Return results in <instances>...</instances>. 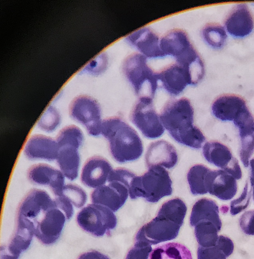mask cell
<instances>
[{
  "label": "cell",
  "instance_id": "obj_1",
  "mask_svg": "<svg viewBox=\"0 0 254 259\" xmlns=\"http://www.w3.org/2000/svg\"><path fill=\"white\" fill-rule=\"evenodd\" d=\"M164 127L177 142L195 149H199L205 137L193 124L194 110L190 101L181 98L168 102L159 115Z\"/></svg>",
  "mask_w": 254,
  "mask_h": 259
},
{
  "label": "cell",
  "instance_id": "obj_2",
  "mask_svg": "<svg viewBox=\"0 0 254 259\" xmlns=\"http://www.w3.org/2000/svg\"><path fill=\"white\" fill-rule=\"evenodd\" d=\"M101 134L109 142L110 153L119 163L138 159L143 146L137 132L123 119L111 117L102 120Z\"/></svg>",
  "mask_w": 254,
  "mask_h": 259
},
{
  "label": "cell",
  "instance_id": "obj_3",
  "mask_svg": "<svg viewBox=\"0 0 254 259\" xmlns=\"http://www.w3.org/2000/svg\"><path fill=\"white\" fill-rule=\"evenodd\" d=\"M160 46L165 56L173 57L177 63L188 71L192 85L202 79L205 73L203 62L184 31L170 30L161 38Z\"/></svg>",
  "mask_w": 254,
  "mask_h": 259
},
{
  "label": "cell",
  "instance_id": "obj_4",
  "mask_svg": "<svg viewBox=\"0 0 254 259\" xmlns=\"http://www.w3.org/2000/svg\"><path fill=\"white\" fill-rule=\"evenodd\" d=\"M172 182L168 171L160 166L149 168L141 176H136L129 190L132 199L143 197L149 202H156L161 198L171 195Z\"/></svg>",
  "mask_w": 254,
  "mask_h": 259
},
{
  "label": "cell",
  "instance_id": "obj_5",
  "mask_svg": "<svg viewBox=\"0 0 254 259\" xmlns=\"http://www.w3.org/2000/svg\"><path fill=\"white\" fill-rule=\"evenodd\" d=\"M122 69L139 98L153 99L158 84L157 73L148 66L144 56L139 53L130 55L123 61Z\"/></svg>",
  "mask_w": 254,
  "mask_h": 259
},
{
  "label": "cell",
  "instance_id": "obj_6",
  "mask_svg": "<svg viewBox=\"0 0 254 259\" xmlns=\"http://www.w3.org/2000/svg\"><path fill=\"white\" fill-rule=\"evenodd\" d=\"M76 222L83 231L96 237L109 234L116 226L117 219L109 208L97 204H90L77 213Z\"/></svg>",
  "mask_w": 254,
  "mask_h": 259
},
{
  "label": "cell",
  "instance_id": "obj_7",
  "mask_svg": "<svg viewBox=\"0 0 254 259\" xmlns=\"http://www.w3.org/2000/svg\"><path fill=\"white\" fill-rule=\"evenodd\" d=\"M226 121H233L238 130L240 138L239 155L245 167H248L254 152V117L246 103L233 108Z\"/></svg>",
  "mask_w": 254,
  "mask_h": 259
},
{
  "label": "cell",
  "instance_id": "obj_8",
  "mask_svg": "<svg viewBox=\"0 0 254 259\" xmlns=\"http://www.w3.org/2000/svg\"><path fill=\"white\" fill-rule=\"evenodd\" d=\"M70 116L82 124L89 135L101 134L102 120L99 103L91 96L81 95L75 97L69 106Z\"/></svg>",
  "mask_w": 254,
  "mask_h": 259
},
{
  "label": "cell",
  "instance_id": "obj_9",
  "mask_svg": "<svg viewBox=\"0 0 254 259\" xmlns=\"http://www.w3.org/2000/svg\"><path fill=\"white\" fill-rule=\"evenodd\" d=\"M130 118L148 138H158L164 132V127L155 110L152 98H139L131 112Z\"/></svg>",
  "mask_w": 254,
  "mask_h": 259
},
{
  "label": "cell",
  "instance_id": "obj_10",
  "mask_svg": "<svg viewBox=\"0 0 254 259\" xmlns=\"http://www.w3.org/2000/svg\"><path fill=\"white\" fill-rule=\"evenodd\" d=\"M56 205L47 192L38 189L31 190L18 208L17 219L24 220L35 227L49 209Z\"/></svg>",
  "mask_w": 254,
  "mask_h": 259
},
{
  "label": "cell",
  "instance_id": "obj_11",
  "mask_svg": "<svg viewBox=\"0 0 254 259\" xmlns=\"http://www.w3.org/2000/svg\"><path fill=\"white\" fill-rule=\"evenodd\" d=\"M181 226L164 217L157 215L138 231L135 242L155 245L175 239Z\"/></svg>",
  "mask_w": 254,
  "mask_h": 259
},
{
  "label": "cell",
  "instance_id": "obj_12",
  "mask_svg": "<svg viewBox=\"0 0 254 259\" xmlns=\"http://www.w3.org/2000/svg\"><path fill=\"white\" fill-rule=\"evenodd\" d=\"M66 220L65 213L56 204L37 224L34 236L44 245L54 244L60 237Z\"/></svg>",
  "mask_w": 254,
  "mask_h": 259
},
{
  "label": "cell",
  "instance_id": "obj_13",
  "mask_svg": "<svg viewBox=\"0 0 254 259\" xmlns=\"http://www.w3.org/2000/svg\"><path fill=\"white\" fill-rule=\"evenodd\" d=\"M202 151L208 162L222 168L237 180L242 178L239 162L227 146L220 142L211 141L204 144Z\"/></svg>",
  "mask_w": 254,
  "mask_h": 259
},
{
  "label": "cell",
  "instance_id": "obj_14",
  "mask_svg": "<svg viewBox=\"0 0 254 259\" xmlns=\"http://www.w3.org/2000/svg\"><path fill=\"white\" fill-rule=\"evenodd\" d=\"M96 188L91 194L93 203L106 206L115 212L125 202L128 196V188L121 183L117 181L108 182Z\"/></svg>",
  "mask_w": 254,
  "mask_h": 259
},
{
  "label": "cell",
  "instance_id": "obj_15",
  "mask_svg": "<svg viewBox=\"0 0 254 259\" xmlns=\"http://www.w3.org/2000/svg\"><path fill=\"white\" fill-rule=\"evenodd\" d=\"M205 186L207 193L223 200L231 199L237 191L236 179L223 169H210L206 177Z\"/></svg>",
  "mask_w": 254,
  "mask_h": 259
},
{
  "label": "cell",
  "instance_id": "obj_16",
  "mask_svg": "<svg viewBox=\"0 0 254 259\" xmlns=\"http://www.w3.org/2000/svg\"><path fill=\"white\" fill-rule=\"evenodd\" d=\"M125 39L146 58L155 59L165 57L160 48V39L149 28H140L126 36Z\"/></svg>",
  "mask_w": 254,
  "mask_h": 259
},
{
  "label": "cell",
  "instance_id": "obj_17",
  "mask_svg": "<svg viewBox=\"0 0 254 259\" xmlns=\"http://www.w3.org/2000/svg\"><path fill=\"white\" fill-rule=\"evenodd\" d=\"M27 176L33 184L49 186L55 197L61 195L65 185L64 176L61 171L50 165L39 163L29 168Z\"/></svg>",
  "mask_w": 254,
  "mask_h": 259
},
{
  "label": "cell",
  "instance_id": "obj_18",
  "mask_svg": "<svg viewBox=\"0 0 254 259\" xmlns=\"http://www.w3.org/2000/svg\"><path fill=\"white\" fill-rule=\"evenodd\" d=\"M157 76L163 88L172 96H178L188 85H192L188 71L177 63L157 72Z\"/></svg>",
  "mask_w": 254,
  "mask_h": 259
},
{
  "label": "cell",
  "instance_id": "obj_19",
  "mask_svg": "<svg viewBox=\"0 0 254 259\" xmlns=\"http://www.w3.org/2000/svg\"><path fill=\"white\" fill-rule=\"evenodd\" d=\"M112 170L105 158L98 156L92 157L83 166L81 181L86 186L96 189L105 184Z\"/></svg>",
  "mask_w": 254,
  "mask_h": 259
},
{
  "label": "cell",
  "instance_id": "obj_20",
  "mask_svg": "<svg viewBox=\"0 0 254 259\" xmlns=\"http://www.w3.org/2000/svg\"><path fill=\"white\" fill-rule=\"evenodd\" d=\"M225 25L228 33L234 37L248 35L253 29L254 22L247 6L243 3L237 5L226 18Z\"/></svg>",
  "mask_w": 254,
  "mask_h": 259
},
{
  "label": "cell",
  "instance_id": "obj_21",
  "mask_svg": "<svg viewBox=\"0 0 254 259\" xmlns=\"http://www.w3.org/2000/svg\"><path fill=\"white\" fill-rule=\"evenodd\" d=\"M59 150L56 140L46 136L36 134L27 142L24 150L25 155L29 159H57Z\"/></svg>",
  "mask_w": 254,
  "mask_h": 259
},
{
  "label": "cell",
  "instance_id": "obj_22",
  "mask_svg": "<svg viewBox=\"0 0 254 259\" xmlns=\"http://www.w3.org/2000/svg\"><path fill=\"white\" fill-rule=\"evenodd\" d=\"M146 163L149 168L154 166L173 167L178 161V154L174 146L164 140L151 143L145 154Z\"/></svg>",
  "mask_w": 254,
  "mask_h": 259
},
{
  "label": "cell",
  "instance_id": "obj_23",
  "mask_svg": "<svg viewBox=\"0 0 254 259\" xmlns=\"http://www.w3.org/2000/svg\"><path fill=\"white\" fill-rule=\"evenodd\" d=\"M209 221L220 230L222 222L219 217V207L213 200L203 198L197 201L193 206L190 217V224L194 227L199 222Z\"/></svg>",
  "mask_w": 254,
  "mask_h": 259
},
{
  "label": "cell",
  "instance_id": "obj_24",
  "mask_svg": "<svg viewBox=\"0 0 254 259\" xmlns=\"http://www.w3.org/2000/svg\"><path fill=\"white\" fill-rule=\"evenodd\" d=\"M35 228L24 222L17 221V229L5 249L13 256L19 258L20 254L30 246L34 236Z\"/></svg>",
  "mask_w": 254,
  "mask_h": 259
},
{
  "label": "cell",
  "instance_id": "obj_25",
  "mask_svg": "<svg viewBox=\"0 0 254 259\" xmlns=\"http://www.w3.org/2000/svg\"><path fill=\"white\" fill-rule=\"evenodd\" d=\"M56 160L65 177L71 181L77 177L80 164L78 149L71 146L60 147Z\"/></svg>",
  "mask_w": 254,
  "mask_h": 259
},
{
  "label": "cell",
  "instance_id": "obj_26",
  "mask_svg": "<svg viewBox=\"0 0 254 259\" xmlns=\"http://www.w3.org/2000/svg\"><path fill=\"white\" fill-rule=\"evenodd\" d=\"M234 250V244L229 237L219 236L215 246L203 247L198 246L197 248L198 259H226Z\"/></svg>",
  "mask_w": 254,
  "mask_h": 259
},
{
  "label": "cell",
  "instance_id": "obj_27",
  "mask_svg": "<svg viewBox=\"0 0 254 259\" xmlns=\"http://www.w3.org/2000/svg\"><path fill=\"white\" fill-rule=\"evenodd\" d=\"M148 259H193L189 249L185 245L171 242L152 250Z\"/></svg>",
  "mask_w": 254,
  "mask_h": 259
},
{
  "label": "cell",
  "instance_id": "obj_28",
  "mask_svg": "<svg viewBox=\"0 0 254 259\" xmlns=\"http://www.w3.org/2000/svg\"><path fill=\"white\" fill-rule=\"evenodd\" d=\"M187 212V206L184 202L179 198L165 202L160 207L157 215L166 218L175 223L182 226Z\"/></svg>",
  "mask_w": 254,
  "mask_h": 259
},
{
  "label": "cell",
  "instance_id": "obj_29",
  "mask_svg": "<svg viewBox=\"0 0 254 259\" xmlns=\"http://www.w3.org/2000/svg\"><path fill=\"white\" fill-rule=\"evenodd\" d=\"M220 230L213 223L202 221L194 226V234L199 246L208 247L215 246L218 240Z\"/></svg>",
  "mask_w": 254,
  "mask_h": 259
},
{
  "label": "cell",
  "instance_id": "obj_30",
  "mask_svg": "<svg viewBox=\"0 0 254 259\" xmlns=\"http://www.w3.org/2000/svg\"><path fill=\"white\" fill-rule=\"evenodd\" d=\"M210 170L203 164H196L189 169L187 174V181L191 192L193 195L206 194L205 183L206 175Z\"/></svg>",
  "mask_w": 254,
  "mask_h": 259
},
{
  "label": "cell",
  "instance_id": "obj_31",
  "mask_svg": "<svg viewBox=\"0 0 254 259\" xmlns=\"http://www.w3.org/2000/svg\"><path fill=\"white\" fill-rule=\"evenodd\" d=\"M59 147L71 146L77 149L81 146L84 137L81 130L74 125H70L63 128L56 138Z\"/></svg>",
  "mask_w": 254,
  "mask_h": 259
},
{
  "label": "cell",
  "instance_id": "obj_32",
  "mask_svg": "<svg viewBox=\"0 0 254 259\" xmlns=\"http://www.w3.org/2000/svg\"><path fill=\"white\" fill-rule=\"evenodd\" d=\"M203 39L214 49L222 48L225 44L227 34L224 28L216 24L206 25L202 29Z\"/></svg>",
  "mask_w": 254,
  "mask_h": 259
},
{
  "label": "cell",
  "instance_id": "obj_33",
  "mask_svg": "<svg viewBox=\"0 0 254 259\" xmlns=\"http://www.w3.org/2000/svg\"><path fill=\"white\" fill-rule=\"evenodd\" d=\"M61 116L58 111L55 107L50 106L40 117L37 125L46 132H53L59 125Z\"/></svg>",
  "mask_w": 254,
  "mask_h": 259
},
{
  "label": "cell",
  "instance_id": "obj_34",
  "mask_svg": "<svg viewBox=\"0 0 254 259\" xmlns=\"http://www.w3.org/2000/svg\"><path fill=\"white\" fill-rule=\"evenodd\" d=\"M61 195L66 197L73 205L77 208L82 207L87 200L85 191L77 185H65Z\"/></svg>",
  "mask_w": 254,
  "mask_h": 259
},
{
  "label": "cell",
  "instance_id": "obj_35",
  "mask_svg": "<svg viewBox=\"0 0 254 259\" xmlns=\"http://www.w3.org/2000/svg\"><path fill=\"white\" fill-rule=\"evenodd\" d=\"M108 64V57L105 52L100 53L90 60L80 70L79 73L98 75L105 71Z\"/></svg>",
  "mask_w": 254,
  "mask_h": 259
},
{
  "label": "cell",
  "instance_id": "obj_36",
  "mask_svg": "<svg viewBox=\"0 0 254 259\" xmlns=\"http://www.w3.org/2000/svg\"><path fill=\"white\" fill-rule=\"evenodd\" d=\"M251 191L252 189H249L248 184L246 182L240 197L231 202L230 213L232 215H236L247 208L251 198Z\"/></svg>",
  "mask_w": 254,
  "mask_h": 259
},
{
  "label": "cell",
  "instance_id": "obj_37",
  "mask_svg": "<svg viewBox=\"0 0 254 259\" xmlns=\"http://www.w3.org/2000/svg\"><path fill=\"white\" fill-rule=\"evenodd\" d=\"M151 245L135 242V245L128 252L125 259H148L152 251Z\"/></svg>",
  "mask_w": 254,
  "mask_h": 259
},
{
  "label": "cell",
  "instance_id": "obj_38",
  "mask_svg": "<svg viewBox=\"0 0 254 259\" xmlns=\"http://www.w3.org/2000/svg\"><path fill=\"white\" fill-rule=\"evenodd\" d=\"M239 224L245 234L254 235V209L245 212L240 217Z\"/></svg>",
  "mask_w": 254,
  "mask_h": 259
},
{
  "label": "cell",
  "instance_id": "obj_39",
  "mask_svg": "<svg viewBox=\"0 0 254 259\" xmlns=\"http://www.w3.org/2000/svg\"><path fill=\"white\" fill-rule=\"evenodd\" d=\"M54 200L57 206L65 213L67 220L70 219L74 213L72 204L62 195L56 196Z\"/></svg>",
  "mask_w": 254,
  "mask_h": 259
},
{
  "label": "cell",
  "instance_id": "obj_40",
  "mask_svg": "<svg viewBox=\"0 0 254 259\" xmlns=\"http://www.w3.org/2000/svg\"><path fill=\"white\" fill-rule=\"evenodd\" d=\"M77 259H110L104 254L97 251L91 250L81 254Z\"/></svg>",
  "mask_w": 254,
  "mask_h": 259
},
{
  "label": "cell",
  "instance_id": "obj_41",
  "mask_svg": "<svg viewBox=\"0 0 254 259\" xmlns=\"http://www.w3.org/2000/svg\"><path fill=\"white\" fill-rule=\"evenodd\" d=\"M249 164H250V182L252 188L253 199L254 201V157L249 160Z\"/></svg>",
  "mask_w": 254,
  "mask_h": 259
}]
</instances>
